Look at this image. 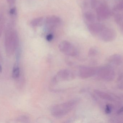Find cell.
<instances>
[{"instance_id": "obj_21", "label": "cell", "mask_w": 123, "mask_h": 123, "mask_svg": "<svg viewBox=\"0 0 123 123\" xmlns=\"http://www.w3.org/2000/svg\"><path fill=\"white\" fill-rule=\"evenodd\" d=\"M118 88L123 90V82L118 85Z\"/></svg>"}, {"instance_id": "obj_5", "label": "cell", "mask_w": 123, "mask_h": 123, "mask_svg": "<svg viewBox=\"0 0 123 123\" xmlns=\"http://www.w3.org/2000/svg\"><path fill=\"white\" fill-rule=\"evenodd\" d=\"M74 78V74L72 71L67 69H63L58 71L54 77L53 81L55 83L58 81H70Z\"/></svg>"}, {"instance_id": "obj_23", "label": "cell", "mask_w": 123, "mask_h": 123, "mask_svg": "<svg viewBox=\"0 0 123 123\" xmlns=\"http://www.w3.org/2000/svg\"><path fill=\"white\" fill-rule=\"evenodd\" d=\"M122 97L123 98V95L122 96Z\"/></svg>"}, {"instance_id": "obj_4", "label": "cell", "mask_w": 123, "mask_h": 123, "mask_svg": "<svg viewBox=\"0 0 123 123\" xmlns=\"http://www.w3.org/2000/svg\"><path fill=\"white\" fill-rule=\"evenodd\" d=\"M60 51L66 55L74 57L78 55V51L76 48L68 41H62L59 45Z\"/></svg>"}, {"instance_id": "obj_22", "label": "cell", "mask_w": 123, "mask_h": 123, "mask_svg": "<svg viewBox=\"0 0 123 123\" xmlns=\"http://www.w3.org/2000/svg\"><path fill=\"white\" fill-rule=\"evenodd\" d=\"M1 71H2V68H1V66L0 65V73H1Z\"/></svg>"}, {"instance_id": "obj_9", "label": "cell", "mask_w": 123, "mask_h": 123, "mask_svg": "<svg viewBox=\"0 0 123 123\" xmlns=\"http://www.w3.org/2000/svg\"><path fill=\"white\" fill-rule=\"evenodd\" d=\"M94 92L98 97L103 99L111 102L114 101L113 97L106 92L99 90H95Z\"/></svg>"}, {"instance_id": "obj_14", "label": "cell", "mask_w": 123, "mask_h": 123, "mask_svg": "<svg viewBox=\"0 0 123 123\" xmlns=\"http://www.w3.org/2000/svg\"><path fill=\"white\" fill-rule=\"evenodd\" d=\"M5 23V18L2 14H0V36L2 34Z\"/></svg>"}, {"instance_id": "obj_7", "label": "cell", "mask_w": 123, "mask_h": 123, "mask_svg": "<svg viewBox=\"0 0 123 123\" xmlns=\"http://www.w3.org/2000/svg\"><path fill=\"white\" fill-rule=\"evenodd\" d=\"M61 19L55 16H52L47 18L45 23L49 29H52L60 24Z\"/></svg>"}, {"instance_id": "obj_12", "label": "cell", "mask_w": 123, "mask_h": 123, "mask_svg": "<svg viewBox=\"0 0 123 123\" xmlns=\"http://www.w3.org/2000/svg\"><path fill=\"white\" fill-rule=\"evenodd\" d=\"M85 20L89 22H92L94 21L95 17L94 14L91 12H85L84 14Z\"/></svg>"}, {"instance_id": "obj_1", "label": "cell", "mask_w": 123, "mask_h": 123, "mask_svg": "<svg viewBox=\"0 0 123 123\" xmlns=\"http://www.w3.org/2000/svg\"><path fill=\"white\" fill-rule=\"evenodd\" d=\"M12 26V24L8 25L5 33V48L7 54L10 55L13 53L19 45L18 34L13 29Z\"/></svg>"}, {"instance_id": "obj_17", "label": "cell", "mask_w": 123, "mask_h": 123, "mask_svg": "<svg viewBox=\"0 0 123 123\" xmlns=\"http://www.w3.org/2000/svg\"><path fill=\"white\" fill-rule=\"evenodd\" d=\"M53 35L52 34H49L46 37V39L48 41H50L53 39Z\"/></svg>"}, {"instance_id": "obj_3", "label": "cell", "mask_w": 123, "mask_h": 123, "mask_svg": "<svg viewBox=\"0 0 123 123\" xmlns=\"http://www.w3.org/2000/svg\"><path fill=\"white\" fill-rule=\"evenodd\" d=\"M96 75L100 78L108 81L113 80L115 76L113 69L108 66H102L97 68Z\"/></svg>"}, {"instance_id": "obj_2", "label": "cell", "mask_w": 123, "mask_h": 123, "mask_svg": "<svg viewBox=\"0 0 123 123\" xmlns=\"http://www.w3.org/2000/svg\"><path fill=\"white\" fill-rule=\"evenodd\" d=\"M78 102L77 100H72L64 103L55 105L50 109L51 114L55 117H64L76 107Z\"/></svg>"}, {"instance_id": "obj_15", "label": "cell", "mask_w": 123, "mask_h": 123, "mask_svg": "<svg viewBox=\"0 0 123 123\" xmlns=\"http://www.w3.org/2000/svg\"><path fill=\"white\" fill-rule=\"evenodd\" d=\"M112 106L110 104H108L106 105L105 108V112L106 114H110L112 112Z\"/></svg>"}, {"instance_id": "obj_6", "label": "cell", "mask_w": 123, "mask_h": 123, "mask_svg": "<svg viewBox=\"0 0 123 123\" xmlns=\"http://www.w3.org/2000/svg\"><path fill=\"white\" fill-rule=\"evenodd\" d=\"M97 68L81 66L79 70V76L82 79L88 78L96 75Z\"/></svg>"}, {"instance_id": "obj_13", "label": "cell", "mask_w": 123, "mask_h": 123, "mask_svg": "<svg viewBox=\"0 0 123 123\" xmlns=\"http://www.w3.org/2000/svg\"><path fill=\"white\" fill-rule=\"evenodd\" d=\"M20 75V70L17 64L14 66L12 71V77L13 78L16 79L18 78Z\"/></svg>"}, {"instance_id": "obj_8", "label": "cell", "mask_w": 123, "mask_h": 123, "mask_svg": "<svg viewBox=\"0 0 123 123\" xmlns=\"http://www.w3.org/2000/svg\"><path fill=\"white\" fill-rule=\"evenodd\" d=\"M108 61L111 63L119 65L123 63V58L121 56L118 54H115L110 56Z\"/></svg>"}, {"instance_id": "obj_16", "label": "cell", "mask_w": 123, "mask_h": 123, "mask_svg": "<svg viewBox=\"0 0 123 123\" xmlns=\"http://www.w3.org/2000/svg\"><path fill=\"white\" fill-rule=\"evenodd\" d=\"M16 7H12L10 9L9 13L10 15L12 16H14L16 14Z\"/></svg>"}, {"instance_id": "obj_18", "label": "cell", "mask_w": 123, "mask_h": 123, "mask_svg": "<svg viewBox=\"0 0 123 123\" xmlns=\"http://www.w3.org/2000/svg\"><path fill=\"white\" fill-rule=\"evenodd\" d=\"M91 4L92 7L94 8L97 4V0H91Z\"/></svg>"}, {"instance_id": "obj_11", "label": "cell", "mask_w": 123, "mask_h": 123, "mask_svg": "<svg viewBox=\"0 0 123 123\" xmlns=\"http://www.w3.org/2000/svg\"><path fill=\"white\" fill-rule=\"evenodd\" d=\"M44 21L43 17H39L32 19L30 22V25L33 27L39 26L42 24Z\"/></svg>"}, {"instance_id": "obj_19", "label": "cell", "mask_w": 123, "mask_h": 123, "mask_svg": "<svg viewBox=\"0 0 123 123\" xmlns=\"http://www.w3.org/2000/svg\"><path fill=\"white\" fill-rule=\"evenodd\" d=\"M10 6L13 5L16 2V0H6Z\"/></svg>"}, {"instance_id": "obj_10", "label": "cell", "mask_w": 123, "mask_h": 123, "mask_svg": "<svg viewBox=\"0 0 123 123\" xmlns=\"http://www.w3.org/2000/svg\"><path fill=\"white\" fill-rule=\"evenodd\" d=\"M88 28L90 32L95 34L100 31L102 26L98 24H91L88 25Z\"/></svg>"}, {"instance_id": "obj_20", "label": "cell", "mask_w": 123, "mask_h": 123, "mask_svg": "<svg viewBox=\"0 0 123 123\" xmlns=\"http://www.w3.org/2000/svg\"><path fill=\"white\" fill-rule=\"evenodd\" d=\"M123 112V106L119 110L117 111V113L118 114H121Z\"/></svg>"}]
</instances>
